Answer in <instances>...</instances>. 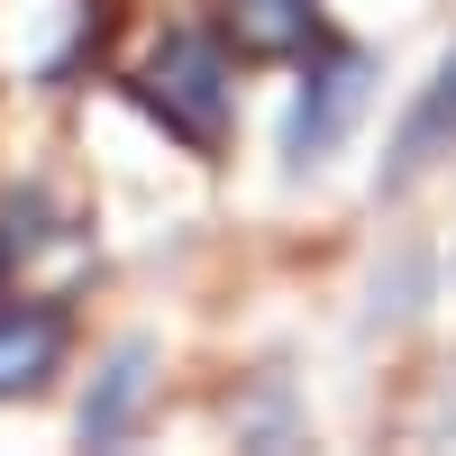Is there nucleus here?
<instances>
[{"instance_id":"1","label":"nucleus","mask_w":456,"mask_h":456,"mask_svg":"<svg viewBox=\"0 0 456 456\" xmlns=\"http://www.w3.org/2000/svg\"><path fill=\"white\" fill-rule=\"evenodd\" d=\"M137 101L192 146V156H219L228 146V119H238V73H228V46L201 28H174L137 73Z\"/></svg>"},{"instance_id":"2","label":"nucleus","mask_w":456,"mask_h":456,"mask_svg":"<svg viewBox=\"0 0 456 456\" xmlns=\"http://www.w3.org/2000/svg\"><path fill=\"white\" fill-rule=\"evenodd\" d=\"M374 101V64L356 55V46H329L311 73H301V92H292V119H283V165L292 174H311V165H329L338 146H347V128H356V110Z\"/></svg>"},{"instance_id":"3","label":"nucleus","mask_w":456,"mask_h":456,"mask_svg":"<svg viewBox=\"0 0 456 456\" xmlns=\"http://www.w3.org/2000/svg\"><path fill=\"white\" fill-rule=\"evenodd\" d=\"M438 156H456V46L438 55V73L420 83V101L402 110V128H393V156L384 174H374V192H411Z\"/></svg>"},{"instance_id":"4","label":"nucleus","mask_w":456,"mask_h":456,"mask_svg":"<svg viewBox=\"0 0 456 456\" xmlns=\"http://www.w3.org/2000/svg\"><path fill=\"white\" fill-rule=\"evenodd\" d=\"M64 374V311L55 301H0V402H28Z\"/></svg>"},{"instance_id":"5","label":"nucleus","mask_w":456,"mask_h":456,"mask_svg":"<svg viewBox=\"0 0 456 456\" xmlns=\"http://www.w3.org/2000/svg\"><path fill=\"white\" fill-rule=\"evenodd\" d=\"M219 28H228V46L256 55V64H292V55L320 46V0H228Z\"/></svg>"},{"instance_id":"6","label":"nucleus","mask_w":456,"mask_h":456,"mask_svg":"<svg viewBox=\"0 0 456 456\" xmlns=\"http://www.w3.org/2000/svg\"><path fill=\"white\" fill-rule=\"evenodd\" d=\"M146 393H156V347H137V338H128V347L101 365V393L83 402V438H119V429L137 420Z\"/></svg>"}]
</instances>
